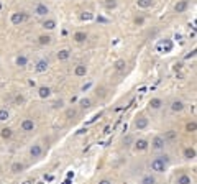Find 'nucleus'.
Masks as SVG:
<instances>
[{
	"mask_svg": "<svg viewBox=\"0 0 197 184\" xmlns=\"http://www.w3.org/2000/svg\"><path fill=\"white\" fill-rule=\"evenodd\" d=\"M168 165H169V156L168 154H161V156L153 158L150 166H151V171H155V173H164L168 169Z\"/></svg>",
	"mask_w": 197,
	"mask_h": 184,
	"instance_id": "obj_1",
	"label": "nucleus"
},
{
	"mask_svg": "<svg viewBox=\"0 0 197 184\" xmlns=\"http://www.w3.org/2000/svg\"><path fill=\"white\" fill-rule=\"evenodd\" d=\"M26 13H23V12H13V13L10 15V23L15 26H20L23 22H26Z\"/></svg>",
	"mask_w": 197,
	"mask_h": 184,
	"instance_id": "obj_2",
	"label": "nucleus"
},
{
	"mask_svg": "<svg viewBox=\"0 0 197 184\" xmlns=\"http://www.w3.org/2000/svg\"><path fill=\"white\" fill-rule=\"evenodd\" d=\"M33 13L38 15V17H46V15L49 13V7H48L46 3H36L35 9H33Z\"/></svg>",
	"mask_w": 197,
	"mask_h": 184,
	"instance_id": "obj_3",
	"label": "nucleus"
},
{
	"mask_svg": "<svg viewBox=\"0 0 197 184\" xmlns=\"http://www.w3.org/2000/svg\"><path fill=\"white\" fill-rule=\"evenodd\" d=\"M164 145H166V138H163V137H155L153 138V141H151V148L153 150H156V151H161L164 150Z\"/></svg>",
	"mask_w": 197,
	"mask_h": 184,
	"instance_id": "obj_4",
	"label": "nucleus"
},
{
	"mask_svg": "<svg viewBox=\"0 0 197 184\" xmlns=\"http://www.w3.org/2000/svg\"><path fill=\"white\" fill-rule=\"evenodd\" d=\"M35 122H33V118H23L22 120V123H20V128H22V132H33L35 130Z\"/></svg>",
	"mask_w": 197,
	"mask_h": 184,
	"instance_id": "obj_5",
	"label": "nucleus"
},
{
	"mask_svg": "<svg viewBox=\"0 0 197 184\" xmlns=\"http://www.w3.org/2000/svg\"><path fill=\"white\" fill-rule=\"evenodd\" d=\"M135 128L138 130V132H141V130H144V128H148V125H150V120H148L146 117H136V120H135Z\"/></svg>",
	"mask_w": 197,
	"mask_h": 184,
	"instance_id": "obj_6",
	"label": "nucleus"
},
{
	"mask_svg": "<svg viewBox=\"0 0 197 184\" xmlns=\"http://www.w3.org/2000/svg\"><path fill=\"white\" fill-rule=\"evenodd\" d=\"M163 105H164V102H163L161 97H153V99L148 102V107H150L151 110H159Z\"/></svg>",
	"mask_w": 197,
	"mask_h": 184,
	"instance_id": "obj_7",
	"label": "nucleus"
},
{
	"mask_svg": "<svg viewBox=\"0 0 197 184\" xmlns=\"http://www.w3.org/2000/svg\"><path fill=\"white\" fill-rule=\"evenodd\" d=\"M41 154H43V146L39 145V143L31 145V148H30V156L31 158H39Z\"/></svg>",
	"mask_w": 197,
	"mask_h": 184,
	"instance_id": "obj_8",
	"label": "nucleus"
},
{
	"mask_svg": "<svg viewBox=\"0 0 197 184\" xmlns=\"http://www.w3.org/2000/svg\"><path fill=\"white\" fill-rule=\"evenodd\" d=\"M133 145H135V150L136 151H146L148 146H150V143H148V140H144V138H138Z\"/></svg>",
	"mask_w": 197,
	"mask_h": 184,
	"instance_id": "obj_9",
	"label": "nucleus"
},
{
	"mask_svg": "<svg viewBox=\"0 0 197 184\" xmlns=\"http://www.w3.org/2000/svg\"><path fill=\"white\" fill-rule=\"evenodd\" d=\"M48 68H49V63H48L46 59H39L38 63H36V66H35V71L39 72V74H43V72L48 71Z\"/></svg>",
	"mask_w": 197,
	"mask_h": 184,
	"instance_id": "obj_10",
	"label": "nucleus"
},
{
	"mask_svg": "<svg viewBox=\"0 0 197 184\" xmlns=\"http://www.w3.org/2000/svg\"><path fill=\"white\" fill-rule=\"evenodd\" d=\"M187 7H189V0H178V3L174 5V10L178 13H184L187 10Z\"/></svg>",
	"mask_w": 197,
	"mask_h": 184,
	"instance_id": "obj_11",
	"label": "nucleus"
},
{
	"mask_svg": "<svg viewBox=\"0 0 197 184\" xmlns=\"http://www.w3.org/2000/svg\"><path fill=\"white\" fill-rule=\"evenodd\" d=\"M171 110H172L174 113L182 112V110H184V102H182V100H178V99L172 100V102H171Z\"/></svg>",
	"mask_w": 197,
	"mask_h": 184,
	"instance_id": "obj_12",
	"label": "nucleus"
},
{
	"mask_svg": "<svg viewBox=\"0 0 197 184\" xmlns=\"http://www.w3.org/2000/svg\"><path fill=\"white\" fill-rule=\"evenodd\" d=\"M74 74L77 77H86L87 74V66L86 64H77V66L74 68Z\"/></svg>",
	"mask_w": 197,
	"mask_h": 184,
	"instance_id": "obj_13",
	"label": "nucleus"
},
{
	"mask_svg": "<svg viewBox=\"0 0 197 184\" xmlns=\"http://www.w3.org/2000/svg\"><path fill=\"white\" fill-rule=\"evenodd\" d=\"M155 5V0H136V7L138 9H151Z\"/></svg>",
	"mask_w": 197,
	"mask_h": 184,
	"instance_id": "obj_14",
	"label": "nucleus"
},
{
	"mask_svg": "<svg viewBox=\"0 0 197 184\" xmlns=\"http://www.w3.org/2000/svg\"><path fill=\"white\" fill-rule=\"evenodd\" d=\"M38 95H39V99H48V97L51 95V89L48 87V85H41V87L38 89Z\"/></svg>",
	"mask_w": 197,
	"mask_h": 184,
	"instance_id": "obj_15",
	"label": "nucleus"
},
{
	"mask_svg": "<svg viewBox=\"0 0 197 184\" xmlns=\"http://www.w3.org/2000/svg\"><path fill=\"white\" fill-rule=\"evenodd\" d=\"M72 40H74L76 43H86L87 33H86V31H76L74 36H72Z\"/></svg>",
	"mask_w": 197,
	"mask_h": 184,
	"instance_id": "obj_16",
	"label": "nucleus"
},
{
	"mask_svg": "<svg viewBox=\"0 0 197 184\" xmlns=\"http://www.w3.org/2000/svg\"><path fill=\"white\" fill-rule=\"evenodd\" d=\"M41 26L45 28V30H48V31L54 30V28H56V20H53V18H48V20H45V22L41 23Z\"/></svg>",
	"mask_w": 197,
	"mask_h": 184,
	"instance_id": "obj_17",
	"label": "nucleus"
},
{
	"mask_svg": "<svg viewBox=\"0 0 197 184\" xmlns=\"http://www.w3.org/2000/svg\"><path fill=\"white\" fill-rule=\"evenodd\" d=\"M15 64H17L18 68H25L26 64H28V58H26L25 54H18L17 59H15Z\"/></svg>",
	"mask_w": 197,
	"mask_h": 184,
	"instance_id": "obj_18",
	"label": "nucleus"
},
{
	"mask_svg": "<svg viewBox=\"0 0 197 184\" xmlns=\"http://www.w3.org/2000/svg\"><path fill=\"white\" fill-rule=\"evenodd\" d=\"M0 137L3 138V140H10L12 137H13V132H12V128H8V127H5V128L0 130Z\"/></svg>",
	"mask_w": 197,
	"mask_h": 184,
	"instance_id": "obj_19",
	"label": "nucleus"
},
{
	"mask_svg": "<svg viewBox=\"0 0 197 184\" xmlns=\"http://www.w3.org/2000/svg\"><path fill=\"white\" fill-rule=\"evenodd\" d=\"M176 184H192V179H191V176H187V174H181V176H178V179H176Z\"/></svg>",
	"mask_w": 197,
	"mask_h": 184,
	"instance_id": "obj_20",
	"label": "nucleus"
},
{
	"mask_svg": "<svg viewBox=\"0 0 197 184\" xmlns=\"http://www.w3.org/2000/svg\"><path fill=\"white\" fill-rule=\"evenodd\" d=\"M23 169H25V165H23V163H20V161L13 163V165H12V168H10V171H12V173H15V174L22 173Z\"/></svg>",
	"mask_w": 197,
	"mask_h": 184,
	"instance_id": "obj_21",
	"label": "nucleus"
},
{
	"mask_svg": "<svg viewBox=\"0 0 197 184\" xmlns=\"http://www.w3.org/2000/svg\"><path fill=\"white\" fill-rule=\"evenodd\" d=\"M140 184H156V178L153 174H144L141 178V181H140Z\"/></svg>",
	"mask_w": 197,
	"mask_h": 184,
	"instance_id": "obj_22",
	"label": "nucleus"
},
{
	"mask_svg": "<svg viewBox=\"0 0 197 184\" xmlns=\"http://www.w3.org/2000/svg\"><path fill=\"white\" fill-rule=\"evenodd\" d=\"M71 58V51L69 50H59V53H58V59L59 61H67Z\"/></svg>",
	"mask_w": 197,
	"mask_h": 184,
	"instance_id": "obj_23",
	"label": "nucleus"
},
{
	"mask_svg": "<svg viewBox=\"0 0 197 184\" xmlns=\"http://www.w3.org/2000/svg\"><path fill=\"white\" fill-rule=\"evenodd\" d=\"M114 68L117 69V71H125V68H127V61H125V59H117V61H115V64H114Z\"/></svg>",
	"mask_w": 197,
	"mask_h": 184,
	"instance_id": "obj_24",
	"label": "nucleus"
},
{
	"mask_svg": "<svg viewBox=\"0 0 197 184\" xmlns=\"http://www.w3.org/2000/svg\"><path fill=\"white\" fill-rule=\"evenodd\" d=\"M184 158L186 159H194L195 158V150L191 148V146H189V148H184Z\"/></svg>",
	"mask_w": 197,
	"mask_h": 184,
	"instance_id": "obj_25",
	"label": "nucleus"
},
{
	"mask_svg": "<svg viewBox=\"0 0 197 184\" xmlns=\"http://www.w3.org/2000/svg\"><path fill=\"white\" fill-rule=\"evenodd\" d=\"M51 40H53V38H51L49 35H41V36L38 38V43L41 44V46H46V44L51 43Z\"/></svg>",
	"mask_w": 197,
	"mask_h": 184,
	"instance_id": "obj_26",
	"label": "nucleus"
},
{
	"mask_svg": "<svg viewBox=\"0 0 197 184\" xmlns=\"http://www.w3.org/2000/svg\"><path fill=\"white\" fill-rule=\"evenodd\" d=\"M158 48H159V50H163L164 53H169V51L172 50V43H171V41H168V40H166V41H163V43L159 44Z\"/></svg>",
	"mask_w": 197,
	"mask_h": 184,
	"instance_id": "obj_27",
	"label": "nucleus"
},
{
	"mask_svg": "<svg viewBox=\"0 0 197 184\" xmlns=\"http://www.w3.org/2000/svg\"><path fill=\"white\" fill-rule=\"evenodd\" d=\"M10 118V112L7 109H0V122H7Z\"/></svg>",
	"mask_w": 197,
	"mask_h": 184,
	"instance_id": "obj_28",
	"label": "nucleus"
},
{
	"mask_svg": "<svg viewBox=\"0 0 197 184\" xmlns=\"http://www.w3.org/2000/svg\"><path fill=\"white\" fill-rule=\"evenodd\" d=\"M79 104H81L82 109H89L90 107V100L89 99H81V100H79Z\"/></svg>",
	"mask_w": 197,
	"mask_h": 184,
	"instance_id": "obj_29",
	"label": "nucleus"
},
{
	"mask_svg": "<svg viewBox=\"0 0 197 184\" xmlns=\"http://www.w3.org/2000/svg\"><path fill=\"white\" fill-rule=\"evenodd\" d=\"M131 143H133V138H131V135H127V137L123 138V145H125V146H130Z\"/></svg>",
	"mask_w": 197,
	"mask_h": 184,
	"instance_id": "obj_30",
	"label": "nucleus"
},
{
	"mask_svg": "<svg viewBox=\"0 0 197 184\" xmlns=\"http://www.w3.org/2000/svg\"><path fill=\"white\" fill-rule=\"evenodd\" d=\"M76 115H77V110H74V109H69V110L66 112V117H67V118H74Z\"/></svg>",
	"mask_w": 197,
	"mask_h": 184,
	"instance_id": "obj_31",
	"label": "nucleus"
},
{
	"mask_svg": "<svg viewBox=\"0 0 197 184\" xmlns=\"http://www.w3.org/2000/svg\"><path fill=\"white\" fill-rule=\"evenodd\" d=\"M105 7H107L108 10H110V9H115V7H117V2H115V0H107V2H105Z\"/></svg>",
	"mask_w": 197,
	"mask_h": 184,
	"instance_id": "obj_32",
	"label": "nucleus"
},
{
	"mask_svg": "<svg viewBox=\"0 0 197 184\" xmlns=\"http://www.w3.org/2000/svg\"><path fill=\"white\" fill-rule=\"evenodd\" d=\"M187 132H195V122H191V123H187Z\"/></svg>",
	"mask_w": 197,
	"mask_h": 184,
	"instance_id": "obj_33",
	"label": "nucleus"
},
{
	"mask_svg": "<svg viewBox=\"0 0 197 184\" xmlns=\"http://www.w3.org/2000/svg\"><path fill=\"white\" fill-rule=\"evenodd\" d=\"M143 23H144V18H143V17H136V18H135V25L141 26Z\"/></svg>",
	"mask_w": 197,
	"mask_h": 184,
	"instance_id": "obj_34",
	"label": "nucleus"
},
{
	"mask_svg": "<svg viewBox=\"0 0 197 184\" xmlns=\"http://www.w3.org/2000/svg\"><path fill=\"white\" fill-rule=\"evenodd\" d=\"M23 102H25V97H23V95H17V97H15V104H23Z\"/></svg>",
	"mask_w": 197,
	"mask_h": 184,
	"instance_id": "obj_35",
	"label": "nucleus"
},
{
	"mask_svg": "<svg viewBox=\"0 0 197 184\" xmlns=\"http://www.w3.org/2000/svg\"><path fill=\"white\" fill-rule=\"evenodd\" d=\"M63 105H64V102H63V100H56L54 104H53V107H54V109H61Z\"/></svg>",
	"mask_w": 197,
	"mask_h": 184,
	"instance_id": "obj_36",
	"label": "nucleus"
},
{
	"mask_svg": "<svg viewBox=\"0 0 197 184\" xmlns=\"http://www.w3.org/2000/svg\"><path fill=\"white\" fill-rule=\"evenodd\" d=\"M174 137H176V133L172 132V130H169V132H168V135H166V137H163V138H169V140H174Z\"/></svg>",
	"mask_w": 197,
	"mask_h": 184,
	"instance_id": "obj_37",
	"label": "nucleus"
},
{
	"mask_svg": "<svg viewBox=\"0 0 197 184\" xmlns=\"http://www.w3.org/2000/svg\"><path fill=\"white\" fill-rule=\"evenodd\" d=\"M100 117H102V112H100V113H97V115H94V117H92L89 122H87V123H92V122H95V120H97V118H100Z\"/></svg>",
	"mask_w": 197,
	"mask_h": 184,
	"instance_id": "obj_38",
	"label": "nucleus"
},
{
	"mask_svg": "<svg viewBox=\"0 0 197 184\" xmlns=\"http://www.w3.org/2000/svg\"><path fill=\"white\" fill-rule=\"evenodd\" d=\"M92 18V15L87 12V13H84V15H81V20H90Z\"/></svg>",
	"mask_w": 197,
	"mask_h": 184,
	"instance_id": "obj_39",
	"label": "nucleus"
},
{
	"mask_svg": "<svg viewBox=\"0 0 197 184\" xmlns=\"http://www.w3.org/2000/svg\"><path fill=\"white\" fill-rule=\"evenodd\" d=\"M99 184H112V181H110V179H100Z\"/></svg>",
	"mask_w": 197,
	"mask_h": 184,
	"instance_id": "obj_40",
	"label": "nucleus"
},
{
	"mask_svg": "<svg viewBox=\"0 0 197 184\" xmlns=\"http://www.w3.org/2000/svg\"><path fill=\"white\" fill-rule=\"evenodd\" d=\"M90 85H92L90 82H89V84H86V85H82V91H84V92H86V91H87V89H90Z\"/></svg>",
	"mask_w": 197,
	"mask_h": 184,
	"instance_id": "obj_41",
	"label": "nucleus"
},
{
	"mask_svg": "<svg viewBox=\"0 0 197 184\" xmlns=\"http://www.w3.org/2000/svg\"><path fill=\"white\" fill-rule=\"evenodd\" d=\"M36 184H45V182H43V181H39V182H36Z\"/></svg>",
	"mask_w": 197,
	"mask_h": 184,
	"instance_id": "obj_42",
	"label": "nucleus"
}]
</instances>
